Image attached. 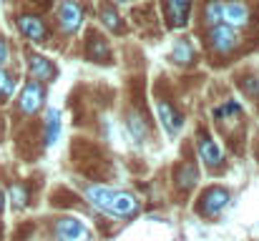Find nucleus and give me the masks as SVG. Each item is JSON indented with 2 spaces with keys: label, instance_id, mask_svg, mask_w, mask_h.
<instances>
[{
  "label": "nucleus",
  "instance_id": "nucleus-12",
  "mask_svg": "<svg viewBox=\"0 0 259 241\" xmlns=\"http://www.w3.org/2000/svg\"><path fill=\"white\" fill-rule=\"evenodd\" d=\"M189 10H191V0H166V13L169 20L176 28H184L189 20Z\"/></svg>",
  "mask_w": 259,
  "mask_h": 241
},
{
  "label": "nucleus",
  "instance_id": "nucleus-20",
  "mask_svg": "<svg viewBox=\"0 0 259 241\" xmlns=\"http://www.w3.org/2000/svg\"><path fill=\"white\" fill-rule=\"evenodd\" d=\"M194 178H196V168L194 166H186L184 168V176H181V186H191Z\"/></svg>",
  "mask_w": 259,
  "mask_h": 241
},
{
  "label": "nucleus",
  "instance_id": "nucleus-11",
  "mask_svg": "<svg viewBox=\"0 0 259 241\" xmlns=\"http://www.w3.org/2000/svg\"><path fill=\"white\" fill-rule=\"evenodd\" d=\"M28 68H30L33 80H38V83H48V80L56 76V68H53V66H51V61H48V58H43V56H30Z\"/></svg>",
  "mask_w": 259,
  "mask_h": 241
},
{
  "label": "nucleus",
  "instance_id": "nucleus-22",
  "mask_svg": "<svg viewBox=\"0 0 259 241\" xmlns=\"http://www.w3.org/2000/svg\"><path fill=\"white\" fill-rule=\"evenodd\" d=\"M5 61H8V43L0 38V68L5 66Z\"/></svg>",
  "mask_w": 259,
  "mask_h": 241
},
{
  "label": "nucleus",
  "instance_id": "nucleus-3",
  "mask_svg": "<svg viewBox=\"0 0 259 241\" xmlns=\"http://www.w3.org/2000/svg\"><path fill=\"white\" fill-rule=\"evenodd\" d=\"M222 23L229 28H244L249 23V5L242 0H222Z\"/></svg>",
  "mask_w": 259,
  "mask_h": 241
},
{
  "label": "nucleus",
  "instance_id": "nucleus-13",
  "mask_svg": "<svg viewBox=\"0 0 259 241\" xmlns=\"http://www.w3.org/2000/svg\"><path fill=\"white\" fill-rule=\"evenodd\" d=\"M61 136V113L56 108H48L46 113V146H53Z\"/></svg>",
  "mask_w": 259,
  "mask_h": 241
},
{
  "label": "nucleus",
  "instance_id": "nucleus-1",
  "mask_svg": "<svg viewBox=\"0 0 259 241\" xmlns=\"http://www.w3.org/2000/svg\"><path fill=\"white\" fill-rule=\"evenodd\" d=\"M86 199L96 209H101L103 214L118 216V219L134 216L141 209V204H139L136 196H131L126 191H118V188H108V186H88Z\"/></svg>",
  "mask_w": 259,
  "mask_h": 241
},
{
  "label": "nucleus",
  "instance_id": "nucleus-19",
  "mask_svg": "<svg viewBox=\"0 0 259 241\" xmlns=\"http://www.w3.org/2000/svg\"><path fill=\"white\" fill-rule=\"evenodd\" d=\"M103 23H106L108 28H118V15H116L113 10L106 8V10H103Z\"/></svg>",
  "mask_w": 259,
  "mask_h": 241
},
{
  "label": "nucleus",
  "instance_id": "nucleus-14",
  "mask_svg": "<svg viewBox=\"0 0 259 241\" xmlns=\"http://www.w3.org/2000/svg\"><path fill=\"white\" fill-rule=\"evenodd\" d=\"M204 23L206 25H219L222 23V0H209L204 8Z\"/></svg>",
  "mask_w": 259,
  "mask_h": 241
},
{
  "label": "nucleus",
  "instance_id": "nucleus-18",
  "mask_svg": "<svg viewBox=\"0 0 259 241\" xmlns=\"http://www.w3.org/2000/svg\"><path fill=\"white\" fill-rule=\"evenodd\" d=\"M10 196H13V201H15V206H18V209H20V206H25V201H28V194H25V188H23V186H13Z\"/></svg>",
  "mask_w": 259,
  "mask_h": 241
},
{
  "label": "nucleus",
  "instance_id": "nucleus-8",
  "mask_svg": "<svg viewBox=\"0 0 259 241\" xmlns=\"http://www.w3.org/2000/svg\"><path fill=\"white\" fill-rule=\"evenodd\" d=\"M229 191L227 188H209L206 194H204V199H201V211L206 214V216H219L227 206H229Z\"/></svg>",
  "mask_w": 259,
  "mask_h": 241
},
{
  "label": "nucleus",
  "instance_id": "nucleus-10",
  "mask_svg": "<svg viewBox=\"0 0 259 241\" xmlns=\"http://www.w3.org/2000/svg\"><path fill=\"white\" fill-rule=\"evenodd\" d=\"M18 28H20V33H23L28 40H33V43H43V40H46V25H43V20H38L35 15H20V18H18Z\"/></svg>",
  "mask_w": 259,
  "mask_h": 241
},
{
  "label": "nucleus",
  "instance_id": "nucleus-21",
  "mask_svg": "<svg viewBox=\"0 0 259 241\" xmlns=\"http://www.w3.org/2000/svg\"><path fill=\"white\" fill-rule=\"evenodd\" d=\"M214 113H217V116H227V113H239V103H234V101H229V103H227L224 108H217Z\"/></svg>",
  "mask_w": 259,
  "mask_h": 241
},
{
  "label": "nucleus",
  "instance_id": "nucleus-15",
  "mask_svg": "<svg viewBox=\"0 0 259 241\" xmlns=\"http://www.w3.org/2000/svg\"><path fill=\"white\" fill-rule=\"evenodd\" d=\"M171 56H174L176 63H191V61H194V48H191L189 40H179V43L174 45Z\"/></svg>",
  "mask_w": 259,
  "mask_h": 241
},
{
  "label": "nucleus",
  "instance_id": "nucleus-2",
  "mask_svg": "<svg viewBox=\"0 0 259 241\" xmlns=\"http://www.w3.org/2000/svg\"><path fill=\"white\" fill-rule=\"evenodd\" d=\"M56 236H58V241H91V229L81 219L66 216V219H58Z\"/></svg>",
  "mask_w": 259,
  "mask_h": 241
},
{
  "label": "nucleus",
  "instance_id": "nucleus-7",
  "mask_svg": "<svg viewBox=\"0 0 259 241\" xmlns=\"http://www.w3.org/2000/svg\"><path fill=\"white\" fill-rule=\"evenodd\" d=\"M58 20H61V28L66 33H76L83 23V8L76 0H66L58 10Z\"/></svg>",
  "mask_w": 259,
  "mask_h": 241
},
{
  "label": "nucleus",
  "instance_id": "nucleus-6",
  "mask_svg": "<svg viewBox=\"0 0 259 241\" xmlns=\"http://www.w3.org/2000/svg\"><path fill=\"white\" fill-rule=\"evenodd\" d=\"M156 116H159V123H161V128H164V133H166L169 138L181 133L184 118H181V113L174 108L169 101H159V103H156Z\"/></svg>",
  "mask_w": 259,
  "mask_h": 241
},
{
  "label": "nucleus",
  "instance_id": "nucleus-23",
  "mask_svg": "<svg viewBox=\"0 0 259 241\" xmlns=\"http://www.w3.org/2000/svg\"><path fill=\"white\" fill-rule=\"evenodd\" d=\"M3 206H5V196H3V191H0V211H3Z\"/></svg>",
  "mask_w": 259,
  "mask_h": 241
},
{
  "label": "nucleus",
  "instance_id": "nucleus-17",
  "mask_svg": "<svg viewBox=\"0 0 259 241\" xmlns=\"http://www.w3.org/2000/svg\"><path fill=\"white\" fill-rule=\"evenodd\" d=\"M91 40H93V43H91V51H88V53L93 56V61H106V58H108V45H106V40L98 38V35L91 38Z\"/></svg>",
  "mask_w": 259,
  "mask_h": 241
},
{
  "label": "nucleus",
  "instance_id": "nucleus-16",
  "mask_svg": "<svg viewBox=\"0 0 259 241\" xmlns=\"http://www.w3.org/2000/svg\"><path fill=\"white\" fill-rule=\"evenodd\" d=\"M13 88H15V78L0 68V101H8L13 95Z\"/></svg>",
  "mask_w": 259,
  "mask_h": 241
},
{
  "label": "nucleus",
  "instance_id": "nucleus-4",
  "mask_svg": "<svg viewBox=\"0 0 259 241\" xmlns=\"http://www.w3.org/2000/svg\"><path fill=\"white\" fill-rule=\"evenodd\" d=\"M237 43H239V38H237V30H234V28H229V25H224V23L211 25L209 45H211L217 53L227 56V53H232V51L237 48Z\"/></svg>",
  "mask_w": 259,
  "mask_h": 241
},
{
  "label": "nucleus",
  "instance_id": "nucleus-9",
  "mask_svg": "<svg viewBox=\"0 0 259 241\" xmlns=\"http://www.w3.org/2000/svg\"><path fill=\"white\" fill-rule=\"evenodd\" d=\"M199 156L201 161L206 163V166H222V161H224V151H222V146L211 138V136H201L199 138Z\"/></svg>",
  "mask_w": 259,
  "mask_h": 241
},
{
  "label": "nucleus",
  "instance_id": "nucleus-24",
  "mask_svg": "<svg viewBox=\"0 0 259 241\" xmlns=\"http://www.w3.org/2000/svg\"><path fill=\"white\" fill-rule=\"evenodd\" d=\"M118 3H126V0H118Z\"/></svg>",
  "mask_w": 259,
  "mask_h": 241
},
{
  "label": "nucleus",
  "instance_id": "nucleus-5",
  "mask_svg": "<svg viewBox=\"0 0 259 241\" xmlns=\"http://www.w3.org/2000/svg\"><path fill=\"white\" fill-rule=\"evenodd\" d=\"M43 101H46V90H43V83H38V80H30V83H25V85H23V90H20V98H18V108H20L23 113L33 116L35 111H40Z\"/></svg>",
  "mask_w": 259,
  "mask_h": 241
}]
</instances>
